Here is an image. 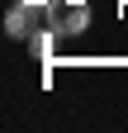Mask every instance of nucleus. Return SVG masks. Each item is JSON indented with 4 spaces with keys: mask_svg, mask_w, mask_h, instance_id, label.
Wrapping results in <instances>:
<instances>
[{
    "mask_svg": "<svg viewBox=\"0 0 128 133\" xmlns=\"http://www.w3.org/2000/svg\"><path fill=\"white\" fill-rule=\"evenodd\" d=\"M86 24H90L86 0H57V5H52V29H57V38H67V33H86Z\"/></svg>",
    "mask_w": 128,
    "mask_h": 133,
    "instance_id": "obj_1",
    "label": "nucleus"
},
{
    "mask_svg": "<svg viewBox=\"0 0 128 133\" xmlns=\"http://www.w3.org/2000/svg\"><path fill=\"white\" fill-rule=\"evenodd\" d=\"M5 33H10V38H29V33H33V14H29V5H19V0L10 5V14H5Z\"/></svg>",
    "mask_w": 128,
    "mask_h": 133,
    "instance_id": "obj_2",
    "label": "nucleus"
},
{
    "mask_svg": "<svg viewBox=\"0 0 128 133\" xmlns=\"http://www.w3.org/2000/svg\"><path fill=\"white\" fill-rule=\"evenodd\" d=\"M19 5H33V0H19Z\"/></svg>",
    "mask_w": 128,
    "mask_h": 133,
    "instance_id": "obj_3",
    "label": "nucleus"
}]
</instances>
